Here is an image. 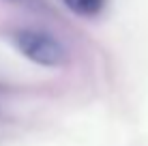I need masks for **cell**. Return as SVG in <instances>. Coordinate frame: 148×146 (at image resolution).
Segmentation results:
<instances>
[{
    "mask_svg": "<svg viewBox=\"0 0 148 146\" xmlns=\"http://www.w3.org/2000/svg\"><path fill=\"white\" fill-rule=\"evenodd\" d=\"M9 4H17V7H28V9H41L43 7V0H2Z\"/></svg>",
    "mask_w": 148,
    "mask_h": 146,
    "instance_id": "3957f363",
    "label": "cell"
},
{
    "mask_svg": "<svg viewBox=\"0 0 148 146\" xmlns=\"http://www.w3.org/2000/svg\"><path fill=\"white\" fill-rule=\"evenodd\" d=\"M64 7L79 17H97L103 13L108 0H62Z\"/></svg>",
    "mask_w": 148,
    "mask_h": 146,
    "instance_id": "7a4b0ae2",
    "label": "cell"
},
{
    "mask_svg": "<svg viewBox=\"0 0 148 146\" xmlns=\"http://www.w3.org/2000/svg\"><path fill=\"white\" fill-rule=\"evenodd\" d=\"M11 41L17 52L39 67H64L69 62V52L56 34L41 28H19L11 34Z\"/></svg>",
    "mask_w": 148,
    "mask_h": 146,
    "instance_id": "6da1fadb",
    "label": "cell"
}]
</instances>
